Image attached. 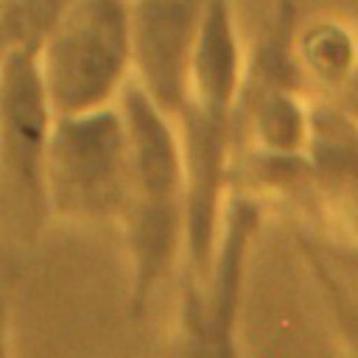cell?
Listing matches in <instances>:
<instances>
[{"label":"cell","instance_id":"1","mask_svg":"<svg viewBox=\"0 0 358 358\" xmlns=\"http://www.w3.org/2000/svg\"><path fill=\"white\" fill-rule=\"evenodd\" d=\"M117 103L129 129V173L115 227L129 266V313L143 319L182 268L185 168L173 117L134 84L120 92Z\"/></svg>","mask_w":358,"mask_h":358},{"label":"cell","instance_id":"2","mask_svg":"<svg viewBox=\"0 0 358 358\" xmlns=\"http://www.w3.org/2000/svg\"><path fill=\"white\" fill-rule=\"evenodd\" d=\"M34 62L56 115L117 103L131 84L129 0H67Z\"/></svg>","mask_w":358,"mask_h":358},{"label":"cell","instance_id":"3","mask_svg":"<svg viewBox=\"0 0 358 358\" xmlns=\"http://www.w3.org/2000/svg\"><path fill=\"white\" fill-rule=\"evenodd\" d=\"M129 173V129L120 103L56 115L45 159L48 221L115 227Z\"/></svg>","mask_w":358,"mask_h":358},{"label":"cell","instance_id":"4","mask_svg":"<svg viewBox=\"0 0 358 358\" xmlns=\"http://www.w3.org/2000/svg\"><path fill=\"white\" fill-rule=\"evenodd\" d=\"M53 106L31 50L0 53V235L11 246L34 241L48 221L45 159Z\"/></svg>","mask_w":358,"mask_h":358},{"label":"cell","instance_id":"5","mask_svg":"<svg viewBox=\"0 0 358 358\" xmlns=\"http://www.w3.org/2000/svg\"><path fill=\"white\" fill-rule=\"evenodd\" d=\"M266 207V201L241 187H232L227 196L196 305L190 316L179 324L182 336L199 344L201 350L221 355L232 352V336L249 271V255L260 232Z\"/></svg>","mask_w":358,"mask_h":358},{"label":"cell","instance_id":"6","mask_svg":"<svg viewBox=\"0 0 358 358\" xmlns=\"http://www.w3.org/2000/svg\"><path fill=\"white\" fill-rule=\"evenodd\" d=\"M210 0H129L131 84L168 117L185 103Z\"/></svg>","mask_w":358,"mask_h":358},{"label":"cell","instance_id":"7","mask_svg":"<svg viewBox=\"0 0 358 358\" xmlns=\"http://www.w3.org/2000/svg\"><path fill=\"white\" fill-rule=\"evenodd\" d=\"M305 165L324 235L358 243V117L336 98L313 95Z\"/></svg>","mask_w":358,"mask_h":358},{"label":"cell","instance_id":"8","mask_svg":"<svg viewBox=\"0 0 358 358\" xmlns=\"http://www.w3.org/2000/svg\"><path fill=\"white\" fill-rule=\"evenodd\" d=\"M313 95L294 84L246 81L238 98V151L302 157L310 137Z\"/></svg>","mask_w":358,"mask_h":358},{"label":"cell","instance_id":"9","mask_svg":"<svg viewBox=\"0 0 358 358\" xmlns=\"http://www.w3.org/2000/svg\"><path fill=\"white\" fill-rule=\"evenodd\" d=\"M291 50L310 95L336 98L358 78V25L341 14L296 17Z\"/></svg>","mask_w":358,"mask_h":358},{"label":"cell","instance_id":"10","mask_svg":"<svg viewBox=\"0 0 358 358\" xmlns=\"http://www.w3.org/2000/svg\"><path fill=\"white\" fill-rule=\"evenodd\" d=\"M296 243L330 302L341 338L358 352V243L330 235H299Z\"/></svg>","mask_w":358,"mask_h":358},{"label":"cell","instance_id":"11","mask_svg":"<svg viewBox=\"0 0 358 358\" xmlns=\"http://www.w3.org/2000/svg\"><path fill=\"white\" fill-rule=\"evenodd\" d=\"M67 0H0V53L36 50Z\"/></svg>","mask_w":358,"mask_h":358},{"label":"cell","instance_id":"12","mask_svg":"<svg viewBox=\"0 0 358 358\" xmlns=\"http://www.w3.org/2000/svg\"><path fill=\"white\" fill-rule=\"evenodd\" d=\"M14 294H17V266L11 257V243L0 235V355L11 350V338H14Z\"/></svg>","mask_w":358,"mask_h":358},{"label":"cell","instance_id":"13","mask_svg":"<svg viewBox=\"0 0 358 358\" xmlns=\"http://www.w3.org/2000/svg\"><path fill=\"white\" fill-rule=\"evenodd\" d=\"M336 101H338L344 109H350V112L358 117V78H355V81H352L347 90H341V92L336 95Z\"/></svg>","mask_w":358,"mask_h":358}]
</instances>
